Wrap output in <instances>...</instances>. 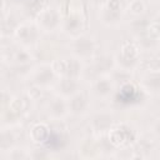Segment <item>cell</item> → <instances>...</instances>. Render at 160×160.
<instances>
[{
  "label": "cell",
  "instance_id": "9a60e30c",
  "mask_svg": "<svg viewBox=\"0 0 160 160\" xmlns=\"http://www.w3.org/2000/svg\"><path fill=\"white\" fill-rule=\"evenodd\" d=\"M120 12L119 11H112L108 8H105L101 12V20L102 22L108 24V25H116L120 21Z\"/></svg>",
  "mask_w": 160,
  "mask_h": 160
},
{
  "label": "cell",
  "instance_id": "ac0fdd59",
  "mask_svg": "<svg viewBox=\"0 0 160 160\" xmlns=\"http://www.w3.org/2000/svg\"><path fill=\"white\" fill-rule=\"evenodd\" d=\"M145 31H146L148 38L150 40H158L160 38V22L158 20H155L152 22H149Z\"/></svg>",
  "mask_w": 160,
  "mask_h": 160
},
{
  "label": "cell",
  "instance_id": "603a6c76",
  "mask_svg": "<svg viewBox=\"0 0 160 160\" xmlns=\"http://www.w3.org/2000/svg\"><path fill=\"white\" fill-rule=\"evenodd\" d=\"M22 106H24V102L21 99H14L10 104V109L11 111H14L15 114H19L21 110H22Z\"/></svg>",
  "mask_w": 160,
  "mask_h": 160
},
{
  "label": "cell",
  "instance_id": "cb8c5ba5",
  "mask_svg": "<svg viewBox=\"0 0 160 160\" xmlns=\"http://www.w3.org/2000/svg\"><path fill=\"white\" fill-rule=\"evenodd\" d=\"M46 0H29V5L32 8L34 11H40L44 5H45Z\"/></svg>",
  "mask_w": 160,
  "mask_h": 160
},
{
  "label": "cell",
  "instance_id": "e0dca14e",
  "mask_svg": "<svg viewBox=\"0 0 160 160\" xmlns=\"http://www.w3.org/2000/svg\"><path fill=\"white\" fill-rule=\"evenodd\" d=\"M92 124H94V128H95L96 130L102 131V130H106V129L110 128V125H111V118H110L109 115L101 114V115H98V116L94 119Z\"/></svg>",
  "mask_w": 160,
  "mask_h": 160
},
{
  "label": "cell",
  "instance_id": "5b68a950",
  "mask_svg": "<svg viewBox=\"0 0 160 160\" xmlns=\"http://www.w3.org/2000/svg\"><path fill=\"white\" fill-rule=\"evenodd\" d=\"M68 106H69V110L72 114L82 115V114L86 112L88 106H89V102H88V99L85 98V95L78 92V94H75V95L71 96L70 101L68 102Z\"/></svg>",
  "mask_w": 160,
  "mask_h": 160
},
{
  "label": "cell",
  "instance_id": "5bb4252c",
  "mask_svg": "<svg viewBox=\"0 0 160 160\" xmlns=\"http://www.w3.org/2000/svg\"><path fill=\"white\" fill-rule=\"evenodd\" d=\"M139 49L132 42H125L121 46V58L126 60H138Z\"/></svg>",
  "mask_w": 160,
  "mask_h": 160
},
{
  "label": "cell",
  "instance_id": "ba28073f",
  "mask_svg": "<svg viewBox=\"0 0 160 160\" xmlns=\"http://www.w3.org/2000/svg\"><path fill=\"white\" fill-rule=\"evenodd\" d=\"M69 106L62 99H54L49 105V115L54 119H61L66 115Z\"/></svg>",
  "mask_w": 160,
  "mask_h": 160
},
{
  "label": "cell",
  "instance_id": "7a4b0ae2",
  "mask_svg": "<svg viewBox=\"0 0 160 160\" xmlns=\"http://www.w3.org/2000/svg\"><path fill=\"white\" fill-rule=\"evenodd\" d=\"M72 50L80 58H89L95 50V41L85 35L79 36L72 42Z\"/></svg>",
  "mask_w": 160,
  "mask_h": 160
},
{
  "label": "cell",
  "instance_id": "52a82bcc",
  "mask_svg": "<svg viewBox=\"0 0 160 160\" xmlns=\"http://www.w3.org/2000/svg\"><path fill=\"white\" fill-rule=\"evenodd\" d=\"M59 90L64 96H72V95L78 94L79 84H78L76 79L64 76L59 82Z\"/></svg>",
  "mask_w": 160,
  "mask_h": 160
},
{
  "label": "cell",
  "instance_id": "30bf717a",
  "mask_svg": "<svg viewBox=\"0 0 160 160\" xmlns=\"http://www.w3.org/2000/svg\"><path fill=\"white\" fill-rule=\"evenodd\" d=\"M49 135H50L49 128H48V125H45L42 122L36 124L30 131V136L34 142H44L45 140H48Z\"/></svg>",
  "mask_w": 160,
  "mask_h": 160
},
{
  "label": "cell",
  "instance_id": "7402d4cb",
  "mask_svg": "<svg viewBox=\"0 0 160 160\" xmlns=\"http://www.w3.org/2000/svg\"><path fill=\"white\" fill-rule=\"evenodd\" d=\"M15 60H16L18 62H20V64H26V62H29V61L31 60V56H30L26 51L20 50V51L16 52V55H15Z\"/></svg>",
  "mask_w": 160,
  "mask_h": 160
},
{
  "label": "cell",
  "instance_id": "6da1fadb",
  "mask_svg": "<svg viewBox=\"0 0 160 160\" xmlns=\"http://www.w3.org/2000/svg\"><path fill=\"white\" fill-rule=\"evenodd\" d=\"M55 74L61 75L62 78H72L78 79L81 72V64L76 59H59L55 60L51 65Z\"/></svg>",
  "mask_w": 160,
  "mask_h": 160
},
{
  "label": "cell",
  "instance_id": "277c9868",
  "mask_svg": "<svg viewBox=\"0 0 160 160\" xmlns=\"http://www.w3.org/2000/svg\"><path fill=\"white\" fill-rule=\"evenodd\" d=\"M16 36L22 44H32L38 40V29L31 24H22L16 29Z\"/></svg>",
  "mask_w": 160,
  "mask_h": 160
},
{
  "label": "cell",
  "instance_id": "8fae6325",
  "mask_svg": "<svg viewBox=\"0 0 160 160\" xmlns=\"http://www.w3.org/2000/svg\"><path fill=\"white\" fill-rule=\"evenodd\" d=\"M130 135H131V130L124 129V128H118V129H114L110 131L109 138L114 145H120V144L126 142L128 139L130 138Z\"/></svg>",
  "mask_w": 160,
  "mask_h": 160
},
{
  "label": "cell",
  "instance_id": "7c38bea8",
  "mask_svg": "<svg viewBox=\"0 0 160 160\" xmlns=\"http://www.w3.org/2000/svg\"><path fill=\"white\" fill-rule=\"evenodd\" d=\"M112 91V84L109 79H99L94 84V92L100 98H106Z\"/></svg>",
  "mask_w": 160,
  "mask_h": 160
},
{
  "label": "cell",
  "instance_id": "2e32d148",
  "mask_svg": "<svg viewBox=\"0 0 160 160\" xmlns=\"http://www.w3.org/2000/svg\"><path fill=\"white\" fill-rule=\"evenodd\" d=\"M81 25H82L81 19L76 14H71L66 19V21H65V29H66L68 32H76V31H79L81 29Z\"/></svg>",
  "mask_w": 160,
  "mask_h": 160
},
{
  "label": "cell",
  "instance_id": "83f0119b",
  "mask_svg": "<svg viewBox=\"0 0 160 160\" xmlns=\"http://www.w3.org/2000/svg\"><path fill=\"white\" fill-rule=\"evenodd\" d=\"M154 1H156V0H154Z\"/></svg>",
  "mask_w": 160,
  "mask_h": 160
},
{
  "label": "cell",
  "instance_id": "8992f818",
  "mask_svg": "<svg viewBox=\"0 0 160 160\" xmlns=\"http://www.w3.org/2000/svg\"><path fill=\"white\" fill-rule=\"evenodd\" d=\"M141 84L145 88V90L150 92H160V72L150 71L148 75L142 78Z\"/></svg>",
  "mask_w": 160,
  "mask_h": 160
},
{
  "label": "cell",
  "instance_id": "4fadbf2b",
  "mask_svg": "<svg viewBox=\"0 0 160 160\" xmlns=\"http://www.w3.org/2000/svg\"><path fill=\"white\" fill-rule=\"evenodd\" d=\"M54 74H55V72H54L52 68L45 66V68H42V69L36 74V76H35V82H36L38 85H48V84L52 80Z\"/></svg>",
  "mask_w": 160,
  "mask_h": 160
},
{
  "label": "cell",
  "instance_id": "3957f363",
  "mask_svg": "<svg viewBox=\"0 0 160 160\" xmlns=\"http://www.w3.org/2000/svg\"><path fill=\"white\" fill-rule=\"evenodd\" d=\"M39 20H40V25L49 31H52L54 29L58 28V25L60 24V15L56 10L54 9H48V10H42L39 15Z\"/></svg>",
  "mask_w": 160,
  "mask_h": 160
},
{
  "label": "cell",
  "instance_id": "ffe728a7",
  "mask_svg": "<svg viewBox=\"0 0 160 160\" xmlns=\"http://www.w3.org/2000/svg\"><path fill=\"white\" fill-rule=\"evenodd\" d=\"M12 142H14L12 134H10V132H2V135H1V149L5 150V149L10 148L12 145Z\"/></svg>",
  "mask_w": 160,
  "mask_h": 160
},
{
  "label": "cell",
  "instance_id": "d4e9b609",
  "mask_svg": "<svg viewBox=\"0 0 160 160\" xmlns=\"http://www.w3.org/2000/svg\"><path fill=\"white\" fill-rule=\"evenodd\" d=\"M108 9L112 10V11H120L121 1L120 0H109L108 1Z\"/></svg>",
  "mask_w": 160,
  "mask_h": 160
},
{
  "label": "cell",
  "instance_id": "d6986e66",
  "mask_svg": "<svg viewBox=\"0 0 160 160\" xmlns=\"http://www.w3.org/2000/svg\"><path fill=\"white\" fill-rule=\"evenodd\" d=\"M129 9L131 10L132 14H135V15H140V14L144 12V10H145V5H144V2L140 1V0H134V1L130 2Z\"/></svg>",
  "mask_w": 160,
  "mask_h": 160
},
{
  "label": "cell",
  "instance_id": "4316f807",
  "mask_svg": "<svg viewBox=\"0 0 160 160\" xmlns=\"http://www.w3.org/2000/svg\"><path fill=\"white\" fill-rule=\"evenodd\" d=\"M156 20H158V21H159V22H160V15H159V16H158V19H156Z\"/></svg>",
  "mask_w": 160,
  "mask_h": 160
},
{
  "label": "cell",
  "instance_id": "9c48e42d",
  "mask_svg": "<svg viewBox=\"0 0 160 160\" xmlns=\"http://www.w3.org/2000/svg\"><path fill=\"white\" fill-rule=\"evenodd\" d=\"M94 68L99 74H106L114 69V59L109 55H101L96 58Z\"/></svg>",
  "mask_w": 160,
  "mask_h": 160
},
{
  "label": "cell",
  "instance_id": "484cf974",
  "mask_svg": "<svg viewBox=\"0 0 160 160\" xmlns=\"http://www.w3.org/2000/svg\"><path fill=\"white\" fill-rule=\"evenodd\" d=\"M154 131H155V134L158 135V138H160V121H158V122L155 124V126H154Z\"/></svg>",
  "mask_w": 160,
  "mask_h": 160
},
{
  "label": "cell",
  "instance_id": "44dd1931",
  "mask_svg": "<svg viewBox=\"0 0 160 160\" xmlns=\"http://www.w3.org/2000/svg\"><path fill=\"white\" fill-rule=\"evenodd\" d=\"M144 65H145L146 70H149V71H158V70H160V61L156 60V59L146 60Z\"/></svg>",
  "mask_w": 160,
  "mask_h": 160
}]
</instances>
